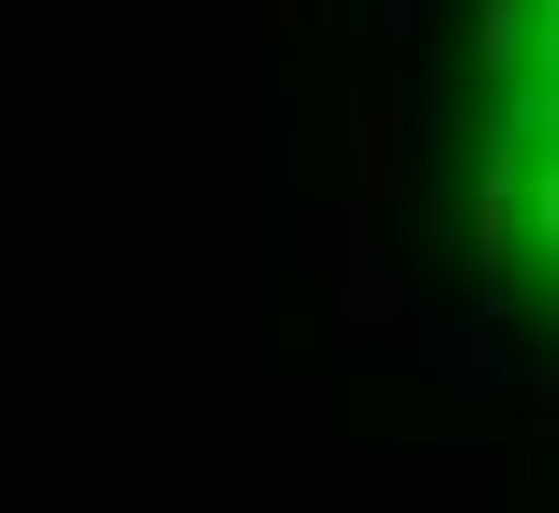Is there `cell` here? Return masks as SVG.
<instances>
[{
	"instance_id": "obj_1",
	"label": "cell",
	"mask_w": 559,
	"mask_h": 513,
	"mask_svg": "<svg viewBox=\"0 0 559 513\" xmlns=\"http://www.w3.org/2000/svg\"><path fill=\"white\" fill-rule=\"evenodd\" d=\"M318 272H333V302H348V333H378V347H424V333H439V318H424V287L378 256V212H364V196H333V212H318Z\"/></svg>"
}]
</instances>
